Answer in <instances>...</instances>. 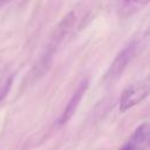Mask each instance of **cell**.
<instances>
[{
    "instance_id": "2",
    "label": "cell",
    "mask_w": 150,
    "mask_h": 150,
    "mask_svg": "<svg viewBox=\"0 0 150 150\" xmlns=\"http://www.w3.org/2000/svg\"><path fill=\"white\" fill-rule=\"evenodd\" d=\"M136 48H137L136 43L132 42V43L128 45L125 48H123L117 54V56L115 57V60L112 61V63L108 70V74H107L108 79L115 80L125 70V68L128 67V64L130 63V61L134 59V56L136 54Z\"/></svg>"
},
{
    "instance_id": "4",
    "label": "cell",
    "mask_w": 150,
    "mask_h": 150,
    "mask_svg": "<svg viewBox=\"0 0 150 150\" xmlns=\"http://www.w3.org/2000/svg\"><path fill=\"white\" fill-rule=\"evenodd\" d=\"M149 138H150V127H149V123L145 122L135 130L129 143L136 150H144L149 143Z\"/></svg>"
},
{
    "instance_id": "5",
    "label": "cell",
    "mask_w": 150,
    "mask_h": 150,
    "mask_svg": "<svg viewBox=\"0 0 150 150\" xmlns=\"http://www.w3.org/2000/svg\"><path fill=\"white\" fill-rule=\"evenodd\" d=\"M121 150H136V149H135V148H134V146L128 142L127 144H124V145L121 148Z\"/></svg>"
},
{
    "instance_id": "3",
    "label": "cell",
    "mask_w": 150,
    "mask_h": 150,
    "mask_svg": "<svg viewBox=\"0 0 150 150\" xmlns=\"http://www.w3.org/2000/svg\"><path fill=\"white\" fill-rule=\"evenodd\" d=\"M87 87H88V81H83V82L79 86L77 90L74 93V95H73L71 98L69 100L67 107L64 108V110H63V112H62V115H61V117H60V120H59V123H60V124L66 123V122L74 115V112L76 111V109H77V107H79L80 101L82 100L83 94L86 93Z\"/></svg>"
},
{
    "instance_id": "1",
    "label": "cell",
    "mask_w": 150,
    "mask_h": 150,
    "mask_svg": "<svg viewBox=\"0 0 150 150\" xmlns=\"http://www.w3.org/2000/svg\"><path fill=\"white\" fill-rule=\"evenodd\" d=\"M149 94V84L148 81L135 83L129 86L121 95L120 98V110L127 111L128 109L132 108L134 105L142 102Z\"/></svg>"
}]
</instances>
